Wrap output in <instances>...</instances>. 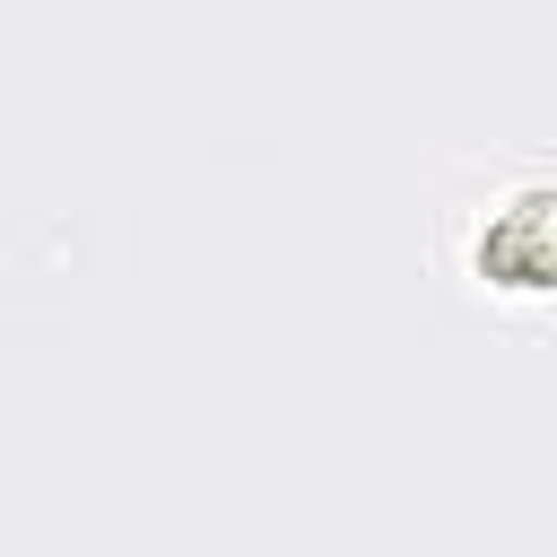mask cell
I'll list each match as a JSON object with an SVG mask.
<instances>
[{
	"instance_id": "obj_1",
	"label": "cell",
	"mask_w": 557,
	"mask_h": 557,
	"mask_svg": "<svg viewBox=\"0 0 557 557\" xmlns=\"http://www.w3.org/2000/svg\"><path fill=\"white\" fill-rule=\"evenodd\" d=\"M479 270L513 278V287H548L557 278V191H522L496 209V226L479 235Z\"/></svg>"
}]
</instances>
